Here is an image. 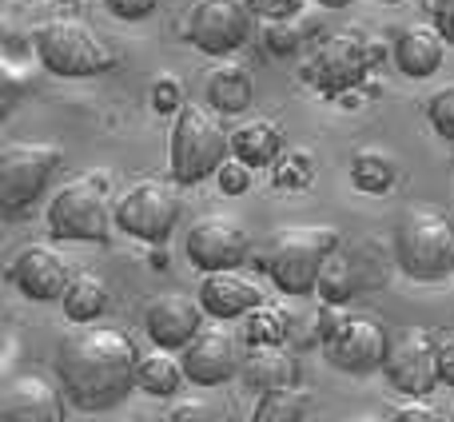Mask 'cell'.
<instances>
[{"instance_id":"cell-27","label":"cell","mask_w":454,"mask_h":422,"mask_svg":"<svg viewBox=\"0 0 454 422\" xmlns=\"http://www.w3.org/2000/svg\"><path fill=\"white\" fill-rule=\"evenodd\" d=\"M243 335H247L251 347H283L291 335V319L283 307L275 303H259L255 311H247V323H243Z\"/></svg>"},{"instance_id":"cell-5","label":"cell","mask_w":454,"mask_h":422,"mask_svg":"<svg viewBox=\"0 0 454 422\" xmlns=\"http://www.w3.org/2000/svg\"><path fill=\"white\" fill-rule=\"evenodd\" d=\"M335 247H339L335 227L323 223L279 227L271 235V247H267V275L275 279V287L283 295L303 299L311 291H319V271Z\"/></svg>"},{"instance_id":"cell-20","label":"cell","mask_w":454,"mask_h":422,"mask_svg":"<svg viewBox=\"0 0 454 422\" xmlns=\"http://www.w3.org/2000/svg\"><path fill=\"white\" fill-rule=\"evenodd\" d=\"M287 152V136L275 120H243L231 132V156H239L251 168H275V160Z\"/></svg>"},{"instance_id":"cell-34","label":"cell","mask_w":454,"mask_h":422,"mask_svg":"<svg viewBox=\"0 0 454 422\" xmlns=\"http://www.w3.org/2000/svg\"><path fill=\"white\" fill-rule=\"evenodd\" d=\"M391 422H439V410H434L431 402L423 399V395H411V399L403 402L399 410H395Z\"/></svg>"},{"instance_id":"cell-24","label":"cell","mask_w":454,"mask_h":422,"mask_svg":"<svg viewBox=\"0 0 454 422\" xmlns=\"http://www.w3.org/2000/svg\"><path fill=\"white\" fill-rule=\"evenodd\" d=\"M351 180L367 196H383L399 184V156L387 148H359L351 156Z\"/></svg>"},{"instance_id":"cell-35","label":"cell","mask_w":454,"mask_h":422,"mask_svg":"<svg viewBox=\"0 0 454 422\" xmlns=\"http://www.w3.org/2000/svg\"><path fill=\"white\" fill-rule=\"evenodd\" d=\"M108 4L112 16H120V20H144V16L156 12L160 0H104Z\"/></svg>"},{"instance_id":"cell-16","label":"cell","mask_w":454,"mask_h":422,"mask_svg":"<svg viewBox=\"0 0 454 422\" xmlns=\"http://www.w3.org/2000/svg\"><path fill=\"white\" fill-rule=\"evenodd\" d=\"M204 303L180 295V291H168V295H156L144 311V327H148L152 343L168 347V351H184L192 339L204 331Z\"/></svg>"},{"instance_id":"cell-15","label":"cell","mask_w":454,"mask_h":422,"mask_svg":"<svg viewBox=\"0 0 454 422\" xmlns=\"http://www.w3.org/2000/svg\"><path fill=\"white\" fill-rule=\"evenodd\" d=\"M72 275L76 271H72L68 255H64L60 247H52V243H28V247L12 259V267H8V279L20 287V295L36 299V303L60 299Z\"/></svg>"},{"instance_id":"cell-38","label":"cell","mask_w":454,"mask_h":422,"mask_svg":"<svg viewBox=\"0 0 454 422\" xmlns=\"http://www.w3.org/2000/svg\"><path fill=\"white\" fill-rule=\"evenodd\" d=\"M299 4H303V0H267L263 12H271V16H295Z\"/></svg>"},{"instance_id":"cell-31","label":"cell","mask_w":454,"mask_h":422,"mask_svg":"<svg viewBox=\"0 0 454 422\" xmlns=\"http://www.w3.org/2000/svg\"><path fill=\"white\" fill-rule=\"evenodd\" d=\"M215 184H220L223 196H243L251 188V164H243L239 156H227L223 168L215 172Z\"/></svg>"},{"instance_id":"cell-28","label":"cell","mask_w":454,"mask_h":422,"mask_svg":"<svg viewBox=\"0 0 454 422\" xmlns=\"http://www.w3.org/2000/svg\"><path fill=\"white\" fill-rule=\"evenodd\" d=\"M303 415H307V395L299 391V383H291L259 395L251 422H303Z\"/></svg>"},{"instance_id":"cell-43","label":"cell","mask_w":454,"mask_h":422,"mask_svg":"<svg viewBox=\"0 0 454 422\" xmlns=\"http://www.w3.org/2000/svg\"><path fill=\"white\" fill-rule=\"evenodd\" d=\"M387 4H395V0H387Z\"/></svg>"},{"instance_id":"cell-7","label":"cell","mask_w":454,"mask_h":422,"mask_svg":"<svg viewBox=\"0 0 454 422\" xmlns=\"http://www.w3.org/2000/svg\"><path fill=\"white\" fill-rule=\"evenodd\" d=\"M64 164V148L52 140H16L0 156V207L4 219H20L44 196L52 176Z\"/></svg>"},{"instance_id":"cell-2","label":"cell","mask_w":454,"mask_h":422,"mask_svg":"<svg viewBox=\"0 0 454 422\" xmlns=\"http://www.w3.org/2000/svg\"><path fill=\"white\" fill-rule=\"evenodd\" d=\"M227 152H231V132L223 128L215 108L184 104L176 112L172 144H168V172L180 188H196L207 176H215L223 168Z\"/></svg>"},{"instance_id":"cell-13","label":"cell","mask_w":454,"mask_h":422,"mask_svg":"<svg viewBox=\"0 0 454 422\" xmlns=\"http://www.w3.org/2000/svg\"><path fill=\"white\" fill-rule=\"evenodd\" d=\"M251 251V235L231 215H200L188 231V259L200 271H227L239 267Z\"/></svg>"},{"instance_id":"cell-40","label":"cell","mask_w":454,"mask_h":422,"mask_svg":"<svg viewBox=\"0 0 454 422\" xmlns=\"http://www.w3.org/2000/svg\"><path fill=\"white\" fill-rule=\"evenodd\" d=\"M343 422H387V418L371 415V410H359V415H351V418H343Z\"/></svg>"},{"instance_id":"cell-21","label":"cell","mask_w":454,"mask_h":422,"mask_svg":"<svg viewBox=\"0 0 454 422\" xmlns=\"http://www.w3.org/2000/svg\"><path fill=\"white\" fill-rule=\"evenodd\" d=\"M243 383L251 391H275V387L299 383V363L295 355H283L279 347H251V355L243 359Z\"/></svg>"},{"instance_id":"cell-29","label":"cell","mask_w":454,"mask_h":422,"mask_svg":"<svg viewBox=\"0 0 454 422\" xmlns=\"http://www.w3.org/2000/svg\"><path fill=\"white\" fill-rule=\"evenodd\" d=\"M315 180V156L307 148H291L275 160V188H307Z\"/></svg>"},{"instance_id":"cell-11","label":"cell","mask_w":454,"mask_h":422,"mask_svg":"<svg viewBox=\"0 0 454 422\" xmlns=\"http://www.w3.org/2000/svg\"><path fill=\"white\" fill-rule=\"evenodd\" d=\"M251 12L247 0H192L184 36L204 56H231L251 36Z\"/></svg>"},{"instance_id":"cell-9","label":"cell","mask_w":454,"mask_h":422,"mask_svg":"<svg viewBox=\"0 0 454 422\" xmlns=\"http://www.w3.org/2000/svg\"><path fill=\"white\" fill-rule=\"evenodd\" d=\"M391 355V335L375 315L343 311V319L323 335V359L347 375H371Z\"/></svg>"},{"instance_id":"cell-26","label":"cell","mask_w":454,"mask_h":422,"mask_svg":"<svg viewBox=\"0 0 454 422\" xmlns=\"http://www.w3.org/2000/svg\"><path fill=\"white\" fill-rule=\"evenodd\" d=\"M355 291H359V271H355L351 259L335 247L319 271V299L331 307H347L355 299Z\"/></svg>"},{"instance_id":"cell-14","label":"cell","mask_w":454,"mask_h":422,"mask_svg":"<svg viewBox=\"0 0 454 422\" xmlns=\"http://www.w3.org/2000/svg\"><path fill=\"white\" fill-rule=\"evenodd\" d=\"M0 422H64V387L40 371H20L4 379Z\"/></svg>"},{"instance_id":"cell-17","label":"cell","mask_w":454,"mask_h":422,"mask_svg":"<svg viewBox=\"0 0 454 422\" xmlns=\"http://www.w3.org/2000/svg\"><path fill=\"white\" fill-rule=\"evenodd\" d=\"M180 359H184V371H188V379L196 387H220L243 367L235 339L220 327H204L188 347H184Z\"/></svg>"},{"instance_id":"cell-37","label":"cell","mask_w":454,"mask_h":422,"mask_svg":"<svg viewBox=\"0 0 454 422\" xmlns=\"http://www.w3.org/2000/svg\"><path fill=\"white\" fill-rule=\"evenodd\" d=\"M439 371H442V383L454 387V327L439 335Z\"/></svg>"},{"instance_id":"cell-22","label":"cell","mask_w":454,"mask_h":422,"mask_svg":"<svg viewBox=\"0 0 454 422\" xmlns=\"http://www.w3.org/2000/svg\"><path fill=\"white\" fill-rule=\"evenodd\" d=\"M255 100V84H251V72L243 64H220V68L207 76V104L223 116H239L251 108Z\"/></svg>"},{"instance_id":"cell-18","label":"cell","mask_w":454,"mask_h":422,"mask_svg":"<svg viewBox=\"0 0 454 422\" xmlns=\"http://www.w3.org/2000/svg\"><path fill=\"white\" fill-rule=\"evenodd\" d=\"M200 303H204V311L212 315V319L227 323V319H239V315L255 311V307L263 303V295H259V287L247 279V275L227 267V271H204Z\"/></svg>"},{"instance_id":"cell-25","label":"cell","mask_w":454,"mask_h":422,"mask_svg":"<svg viewBox=\"0 0 454 422\" xmlns=\"http://www.w3.org/2000/svg\"><path fill=\"white\" fill-rule=\"evenodd\" d=\"M184 379H188V371H184V359H176L168 347H156V351L140 355V391L144 395H156V399H164V395H176Z\"/></svg>"},{"instance_id":"cell-3","label":"cell","mask_w":454,"mask_h":422,"mask_svg":"<svg viewBox=\"0 0 454 422\" xmlns=\"http://www.w3.org/2000/svg\"><path fill=\"white\" fill-rule=\"evenodd\" d=\"M395 263L419 283H439L454 271V219L442 207L415 204L395 223Z\"/></svg>"},{"instance_id":"cell-19","label":"cell","mask_w":454,"mask_h":422,"mask_svg":"<svg viewBox=\"0 0 454 422\" xmlns=\"http://www.w3.org/2000/svg\"><path fill=\"white\" fill-rule=\"evenodd\" d=\"M391 56H395V64H399V72L423 80V76H431V72H439L442 56H447V40H442V32L434 28V24H407V28L395 36Z\"/></svg>"},{"instance_id":"cell-8","label":"cell","mask_w":454,"mask_h":422,"mask_svg":"<svg viewBox=\"0 0 454 422\" xmlns=\"http://www.w3.org/2000/svg\"><path fill=\"white\" fill-rule=\"evenodd\" d=\"M383 56V40L367 28H339L315 48L311 64H307V80L319 84L323 92H343V88L359 84Z\"/></svg>"},{"instance_id":"cell-33","label":"cell","mask_w":454,"mask_h":422,"mask_svg":"<svg viewBox=\"0 0 454 422\" xmlns=\"http://www.w3.org/2000/svg\"><path fill=\"white\" fill-rule=\"evenodd\" d=\"M267 40H271V52L275 56L295 52L299 36H295V28H291V16H275V20L267 24Z\"/></svg>"},{"instance_id":"cell-1","label":"cell","mask_w":454,"mask_h":422,"mask_svg":"<svg viewBox=\"0 0 454 422\" xmlns=\"http://www.w3.org/2000/svg\"><path fill=\"white\" fill-rule=\"evenodd\" d=\"M56 379L72 407L100 415L140 387V347L124 327L80 323V331L56 347Z\"/></svg>"},{"instance_id":"cell-36","label":"cell","mask_w":454,"mask_h":422,"mask_svg":"<svg viewBox=\"0 0 454 422\" xmlns=\"http://www.w3.org/2000/svg\"><path fill=\"white\" fill-rule=\"evenodd\" d=\"M431 24L442 32V40L454 48V0H431Z\"/></svg>"},{"instance_id":"cell-4","label":"cell","mask_w":454,"mask_h":422,"mask_svg":"<svg viewBox=\"0 0 454 422\" xmlns=\"http://www.w3.org/2000/svg\"><path fill=\"white\" fill-rule=\"evenodd\" d=\"M32 48H36L40 64L52 76H68V80L100 76V72H108L116 64L104 36L80 16H48V20H40L36 32H32Z\"/></svg>"},{"instance_id":"cell-39","label":"cell","mask_w":454,"mask_h":422,"mask_svg":"<svg viewBox=\"0 0 454 422\" xmlns=\"http://www.w3.org/2000/svg\"><path fill=\"white\" fill-rule=\"evenodd\" d=\"M164 422H204V415H200V407H192V402H184V407H176L172 415H168Z\"/></svg>"},{"instance_id":"cell-41","label":"cell","mask_w":454,"mask_h":422,"mask_svg":"<svg viewBox=\"0 0 454 422\" xmlns=\"http://www.w3.org/2000/svg\"><path fill=\"white\" fill-rule=\"evenodd\" d=\"M323 8H347V4H355V0H319Z\"/></svg>"},{"instance_id":"cell-30","label":"cell","mask_w":454,"mask_h":422,"mask_svg":"<svg viewBox=\"0 0 454 422\" xmlns=\"http://www.w3.org/2000/svg\"><path fill=\"white\" fill-rule=\"evenodd\" d=\"M427 120L442 140H454V84L439 88V92L427 100Z\"/></svg>"},{"instance_id":"cell-12","label":"cell","mask_w":454,"mask_h":422,"mask_svg":"<svg viewBox=\"0 0 454 422\" xmlns=\"http://www.w3.org/2000/svg\"><path fill=\"white\" fill-rule=\"evenodd\" d=\"M387 379H391L395 391L403 395H431L442 383L439 371V335L423 327L403 331L391 343V355L383 363Z\"/></svg>"},{"instance_id":"cell-23","label":"cell","mask_w":454,"mask_h":422,"mask_svg":"<svg viewBox=\"0 0 454 422\" xmlns=\"http://www.w3.org/2000/svg\"><path fill=\"white\" fill-rule=\"evenodd\" d=\"M60 307L72 323H96L108 311V283L92 271H76L60 295Z\"/></svg>"},{"instance_id":"cell-42","label":"cell","mask_w":454,"mask_h":422,"mask_svg":"<svg viewBox=\"0 0 454 422\" xmlns=\"http://www.w3.org/2000/svg\"><path fill=\"white\" fill-rule=\"evenodd\" d=\"M60 4H72V0H60Z\"/></svg>"},{"instance_id":"cell-10","label":"cell","mask_w":454,"mask_h":422,"mask_svg":"<svg viewBox=\"0 0 454 422\" xmlns=\"http://www.w3.org/2000/svg\"><path fill=\"white\" fill-rule=\"evenodd\" d=\"M120 231L136 235L144 243H168V235L180 223V191L168 180H136L116 199Z\"/></svg>"},{"instance_id":"cell-6","label":"cell","mask_w":454,"mask_h":422,"mask_svg":"<svg viewBox=\"0 0 454 422\" xmlns=\"http://www.w3.org/2000/svg\"><path fill=\"white\" fill-rule=\"evenodd\" d=\"M112 219H116V204L108 199V176L104 172H84L68 180L48 204V227L56 239L104 243Z\"/></svg>"},{"instance_id":"cell-32","label":"cell","mask_w":454,"mask_h":422,"mask_svg":"<svg viewBox=\"0 0 454 422\" xmlns=\"http://www.w3.org/2000/svg\"><path fill=\"white\" fill-rule=\"evenodd\" d=\"M152 108H156V112H180V108H184V88H180V80L164 72V76L152 84Z\"/></svg>"}]
</instances>
